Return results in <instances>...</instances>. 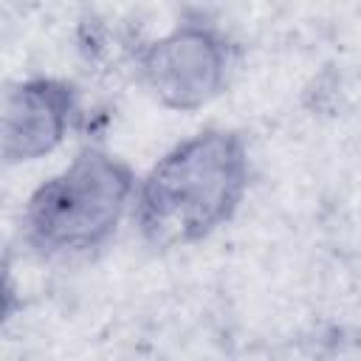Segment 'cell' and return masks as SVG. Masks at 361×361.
<instances>
[{
    "label": "cell",
    "mask_w": 361,
    "mask_h": 361,
    "mask_svg": "<svg viewBox=\"0 0 361 361\" xmlns=\"http://www.w3.org/2000/svg\"><path fill=\"white\" fill-rule=\"evenodd\" d=\"M73 87L59 79H28L6 93L3 158L6 164L37 161L59 147L73 116Z\"/></svg>",
    "instance_id": "obj_4"
},
{
    "label": "cell",
    "mask_w": 361,
    "mask_h": 361,
    "mask_svg": "<svg viewBox=\"0 0 361 361\" xmlns=\"http://www.w3.org/2000/svg\"><path fill=\"white\" fill-rule=\"evenodd\" d=\"M248 186L237 133L206 130L172 147L135 192V223L152 248L192 245L228 223Z\"/></svg>",
    "instance_id": "obj_1"
},
{
    "label": "cell",
    "mask_w": 361,
    "mask_h": 361,
    "mask_svg": "<svg viewBox=\"0 0 361 361\" xmlns=\"http://www.w3.org/2000/svg\"><path fill=\"white\" fill-rule=\"evenodd\" d=\"M231 48L209 23H180L138 56V71L152 96L169 110H197L226 85Z\"/></svg>",
    "instance_id": "obj_3"
},
{
    "label": "cell",
    "mask_w": 361,
    "mask_h": 361,
    "mask_svg": "<svg viewBox=\"0 0 361 361\" xmlns=\"http://www.w3.org/2000/svg\"><path fill=\"white\" fill-rule=\"evenodd\" d=\"M133 195V169L87 147L34 189L23 212V237L48 259L90 254L116 234Z\"/></svg>",
    "instance_id": "obj_2"
}]
</instances>
